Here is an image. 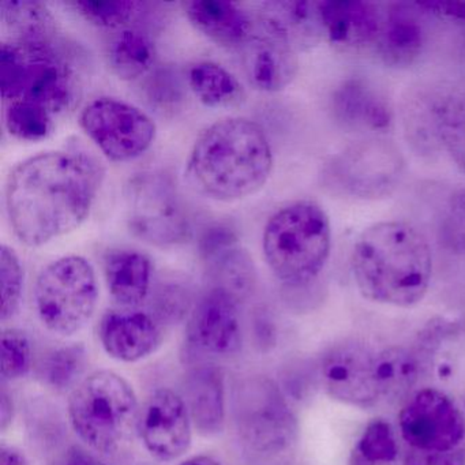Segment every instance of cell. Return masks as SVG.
<instances>
[{
  "instance_id": "obj_32",
  "label": "cell",
  "mask_w": 465,
  "mask_h": 465,
  "mask_svg": "<svg viewBox=\"0 0 465 465\" xmlns=\"http://www.w3.org/2000/svg\"><path fill=\"white\" fill-rule=\"evenodd\" d=\"M56 119L45 108L31 103L12 102L5 104V126L21 141H40L55 129Z\"/></svg>"
},
{
  "instance_id": "obj_11",
  "label": "cell",
  "mask_w": 465,
  "mask_h": 465,
  "mask_svg": "<svg viewBox=\"0 0 465 465\" xmlns=\"http://www.w3.org/2000/svg\"><path fill=\"white\" fill-rule=\"evenodd\" d=\"M402 173L399 152L386 141H361L336 154L323 178L331 189L356 198L391 194Z\"/></svg>"
},
{
  "instance_id": "obj_20",
  "label": "cell",
  "mask_w": 465,
  "mask_h": 465,
  "mask_svg": "<svg viewBox=\"0 0 465 465\" xmlns=\"http://www.w3.org/2000/svg\"><path fill=\"white\" fill-rule=\"evenodd\" d=\"M323 32L331 45L363 48L377 43L383 12L377 5L359 0L320 2Z\"/></svg>"
},
{
  "instance_id": "obj_33",
  "label": "cell",
  "mask_w": 465,
  "mask_h": 465,
  "mask_svg": "<svg viewBox=\"0 0 465 465\" xmlns=\"http://www.w3.org/2000/svg\"><path fill=\"white\" fill-rule=\"evenodd\" d=\"M72 6L89 23L119 31L132 26L145 9V5L134 0H85Z\"/></svg>"
},
{
  "instance_id": "obj_40",
  "label": "cell",
  "mask_w": 465,
  "mask_h": 465,
  "mask_svg": "<svg viewBox=\"0 0 465 465\" xmlns=\"http://www.w3.org/2000/svg\"><path fill=\"white\" fill-rule=\"evenodd\" d=\"M402 465H465V443L449 451H424L408 449Z\"/></svg>"
},
{
  "instance_id": "obj_25",
  "label": "cell",
  "mask_w": 465,
  "mask_h": 465,
  "mask_svg": "<svg viewBox=\"0 0 465 465\" xmlns=\"http://www.w3.org/2000/svg\"><path fill=\"white\" fill-rule=\"evenodd\" d=\"M261 13L271 18L298 51L309 50L325 36L320 2L280 0L262 5Z\"/></svg>"
},
{
  "instance_id": "obj_43",
  "label": "cell",
  "mask_w": 465,
  "mask_h": 465,
  "mask_svg": "<svg viewBox=\"0 0 465 465\" xmlns=\"http://www.w3.org/2000/svg\"><path fill=\"white\" fill-rule=\"evenodd\" d=\"M15 419V402H13L12 394L7 391V386L2 382V391H0V430L6 431L12 426Z\"/></svg>"
},
{
  "instance_id": "obj_17",
  "label": "cell",
  "mask_w": 465,
  "mask_h": 465,
  "mask_svg": "<svg viewBox=\"0 0 465 465\" xmlns=\"http://www.w3.org/2000/svg\"><path fill=\"white\" fill-rule=\"evenodd\" d=\"M162 323L152 312L115 309L104 312L99 339L108 356L124 363H135L156 352L163 341Z\"/></svg>"
},
{
  "instance_id": "obj_30",
  "label": "cell",
  "mask_w": 465,
  "mask_h": 465,
  "mask_svg": "<svg viewBox=\"0 0 465 465\" xmlns=\"http://www.w3.org/2000/svg\"><path fill=\"white\" fill-rule=\"evenodd\" d=\"M399 443L391 423L383 419H374L353 446L348 465H383L396 461Z\"/></svg>"
},
{
  "instance_id": "obj_19",
  "label": "cell",
  "mask_w": 465,
  "mask_h": 465,
  "mask_svg": "<svg viewBox=\"0 0 465 465\" xmlns=\"http://www.w3.org/2000/svg\"><path fill=\"white\" fill-rule=\"evenodd\" d=\"M182 389L194 429L203 437L220 434L227 420L223 370L213 363L195 364L184 374Z\"/></svg>"
},
{
  "instance_id": "obj_45",
  "label": "cell",
  "mask_w": 465,
  "mask_h": 465,
  "mask_svg": "<svg viewBox=\"0 0 465 465\" xmlns=\"http://www.w3.org/2000/svg\"><path fill=\"white\" fill-rule=\"evenodd\" d=\"M0 465H29V462L20 449L15 448V446L2 445Z\"/></svg>"
},
{
  "instance_id": "obj_21",
  "label": "cell",
  "mask_w": 465,
  "mask_h": 465,
  "mask_svg": "<svg viewBox=\"0 0 465 465\" xmlns=\"http://www.w3.org/2000/svg\"><path fill=\"white\" fill-rule=\"evenodd\" d=\"M419 10L418 4H397L383 12L375 50L388 66H412L423 53L426 29Z\"/></svg>"
},
{
  "instance_id": "obj_39",
  "label": "cell",
  "mask_w": 465,
  "mask_h": 465,
  "mask_svg": "<svg viewBox=\"0 0 465 465\" xmlns=\"http://www.w3.org/2000/svg\"><path fill=\"white\" fill-rule=\"evenodd\" d=\"M238 235L227 225L216 224L206 228L198 242L201 258L206 262L232 247L239 246Z\"/></svg>"
},
{
  "instance_id": "obj_16",
  "label": "cell",
  "mask_w": 465,
  "mask_h": 465,
  "mask_svg": "<svg viewBox=\"0 0 465 465\" xmlns=\"http://www.w3.org/2000/svg\"><path fill=\"white\" fill-rule=\"evenodd\" d=\"M193 430L189 408L182 394L173 389H157L141 407L138 437L159 461H173L187 453Z\"/></svg>"
},
{
  "instance_id": "obj_31",
  "label": "cell",
  "mask_w": 465,
  "mask_h": 465,
  "mask_svg": "<svg viewBox=\"0 0 465 465\" xmlns=\"http://www.w3.org/2000/svg\"><path fill=\"white\" fill-rule=\"evenodd\" d=\"M209 273L216 280V287L224 288L236 298L249 295L255 282L252 258L236 246L206 262Z\"/></svg>"
},
{
  "instance_id": "obj_8",
  "label": "cell",
  "mask_w": 465,
  "mask_h": 465,
  "mask_svg": "<svg viewBox=\"0 0 465 465\" xmlns=\"http://www.w3.org/2000/svg\"><path fill=\"white\" fill-rule=\"evenodd\" d=\"M99 285L94 266L80 255H67L43 269L35 285L37 317L62 337L83 331L96 312Z\"/></svg>"
},
{
  "instance_id": "obj_37",
  "label": "cell",
  "mask_w": 465,
  "mask_h": 465,
  "mask_svg": "<svg viewBox=\"0 0 465 465\" xmlns=\"http://www.w3.org/2000/svg\"><path fill=\"white\" fill-rule=\"evenodd\" d=\"M192 310V293L182 282H170L160 285L152 301V314L162 325L179 322Z\"/></svg>"
},
{
  "instance_id": "obj_22",
  "label": "cell",
  "mask_w": 465,
  "mask_h": 465,
  "mask_svg": "<svg viewBox=\"0 0 465 465\" xmlns=\"http://www.w3.org/2000/svg\"><path fill=\"white\" fill-rule=\"evenodd\" d=\"M105 282L114 301L124 309H137L151 292L152 262L143 252L111 250L104 257Z\"/></svg>"
},
{
  "instance_id": "obj_35",
  "label": "cell",
  "mask_w": 465,
  "mask_h": 465,
  "mask_svg": "<svg viewBox=\"0 0 465 465\" xmlns=\"http://www.w3.org/2000/svg\"><path fill=\"white\" fill-rule=\"evenodd\" d=\"M2 347V382H13L28 377L34 366L31 337L17 328L5 329L0 337Z\"/></svg>"
},
{
  "instance_id": "obj_2",
  "label": "cell",
  "mask_w": 465,
  "mask_h": 465,
  "mask_svg": "<svg viewBox=\"0 0 465 465\" xmlns=\"http://www.w3.org/2000/svg\"><path fill=\"white\" fill-rule=\"evenodd\" d=\"M352 273L363 298L372 303L412 307L430 288L432 254L427 239L405 222L367 228L353 246Z\"/></svg>"
},
{
  "instance_id": "obj_12",
  "label": "cell",
  "mask_w": 465,
  "mask_h": 465,
  "mask_svg": "<svg viewBox=\"0 0 465 465\" xmlns=\"http://www.w3.org/2000/svg\"><path fill=\"white\" fill-rule=\"evenodd\" d=\"M399 429L410 449L449 451L465 443V415L443 391L424 388L411 394L399 413Z\"/></svg>"
},
{
  "instance_id": "obj_4",
  "label": "cell",
  "mask_w": 465,
  "mask_h": 465,
  "mask_svg": "<svg viewBox=\"0 0 465 465\" xmlns=\"http://www.w3.org/2000/svg\"><path fill=\"white\" fill-rule=\"evenodd\" d=\"M0 88L4 104L31 103L58 121L77 104L83 81L77 64L59 42L23 45L2 42Z\"/></svg>"
},
{
  "instance_id": "obj_24",
  "label": "cell",
  "mask_w": 465,
  "mask_h": 465,
  "mask_svg": "<svg viewBox=\"0 0 465 465\" xmlns=\"http://www.w3.org/2000/svg\"><path fill=\"white\" fill-rule=\"evenodd\" d=\"M0 20L6 42L23 45H45L58 42L55 18L45 5L35 0H5Z\"/></svg>"
},
{
  "instance_id": "obj_10",
  "label": "cell",
  "mask_w": 465,
  "mask_h": 465,
  "mask_svg": "<svg viewBox=\"0 0 465 465\" xmlns=\"http://www.w3.org/2000/svg\"><path fill=\"white\" fill-rule=\"evenodd\" d=\"M80 124L97 148L114 162H129L143 156L156 138V124L135 105L114 97L89 103L80 115Z\"/></svg>"
},
{
  "instance_id": "obj_23",
  "label": "cell",
  "mask_w": 465,
  "mask_h": 465,
  "mask_svg": "<svg viewBox=\"0 0 465 465\" xmlns=\"http://www.w3.org/2000/svg\"><path fill=\"white\" fill-rule=\"evenodd\" d=\"M184 10L198 31L216 45L232 50L243 45L252 26V15L230 2L195 0L184 4Z\"/></svg>"
},
{
  "instance_id": "obj_3",
  "label": "cell",
  "mask_w": 465,
  "mask_h": 465,
  "mask_svg": "<svg viewBox=\"0 0 465 465\" xmlns=\"http://www.w3.org/2000/svg\"><path fill=\"white\" fill-rule=\"evenodd\" d=\"M273 168V153L257 122L225 118L201 133L187 160L193 186L212 200L231 203L260 192Z\"/></svg>"
},
{
  "instance_id": "obj_46",
  "label": "cell",
  "mask_w": 465,
  "mask_h": 465,
  "mask_svg": "<svg viewBox=\"0 0 465 465\" xmlns=\"http://www.w3.org/2000/svg\"><path fill=\"white\" fill-rule=\"evenodd\" d=\"M179 465H223L219 460L214 459L212 456H206V454H200V456L190 457L186 461L182 462Z\"/></svg>"
},
{
  "instance_id": "obj_13",
  "label": "cell",
  "mask_w": 465,
  "mask_h": 465,
  "mask_svg": "<svg viewBox=\"0 0 465 465\" xmlns=\"http://www.w3.org/2000/svg\"><path fill=\"white\" fill-rule=\"evenodd\" d=\"M377 352L359 340L333 345L320 364V381L334 401L359 410L377 407L381 397L377 375Z\"/></svg>"
},
{
  "instance_id": "obj_27",
  "label": "cell",
  "mask_w": 465,
  "mask_h": 465,
  "mask_svg": "<svg viewBox=\"0 0 465 465\" xmlns=\"http://www.w3.org/2000/svg\"><path fill=\"white\" fill-rule=\"evenodd\" d=\"M420 359L415 351L388 347L377 352V375L381 397L385 401H405L420 378Z\"/></svg>"
},
{
  "instance_id": "obj_18",
  "label": "cell",
  "mask_w": 465,
  "mask_h": 465,
  "mask_svg": "<svg viewBox=\"0 0 465 465\" xmlns=\"http://www.w3.org/2000/svg\"><path fill=\"white\" fill-rule=\"evenodd\" d=\"M334 121L352 133H385L393 124V108L382 89L364 78L344 81L331 96Z\"/></svg>"
},
{
  "instance_id": "obj_44",
  "label": "cell",
  "mask_w": 465,
  "mask_h": 465,
  "mask_svg": "<svg viewBox=\"0 0 465 465\" xmlns=\"http://www.w3.org/2000/svg\"><path fill=\"white\" fill-rule=\"evenodd\" d=\"M255 339H257V344H260L261 347H266V345H272L274 342V333L273 326L269 323V321L266 320L265 317H257L255 320Z\"/></svg>"
},
{
  "instance_id": "obj_1",
  "label": "cell",
  "mask_w": 465,
  "mask_h": 465,
  "mask_svg": "<svg viewBox=\"0 0 465 465\" xmlns=\"http://www.w3.org/2000/svg\"><path fill=\"white\" fill-rule=\"evenodd\" d=\"M103 176L102 165L83 152H45L15 165L5 190L15 236L39 247L77 230L91 213Z\"/></svg>"
},
{
  "instance_id": "obj_9",
  "label": "cell",
  "mask_w": 465,
  "mask_h": 465,
  "mask_svg": "<svg viewBox=\"0 0 465 465\" xmlns=\"http://www.w3.org/2000/svg\"><path fill=\"white\" fill-rule=\"evenodd\" d=\"M126 222L130 231L146 243L173 247L192 236V219L173 176L145 171L127 182L124 189Z\"/></svg>"
},
{
  "instance_id": "obj_26",
  "label": "cell",
  "mask_w": 465,
  "mask_h": 465,
  "mask_svg": "<svg viewBox=\"0 0 465 465\" xmlns=\"http://www.w3.org/2000/svg\"><path fill=\"white\" fill-rule=\"evenodd\" d=\"M107 56L111 69L119 78L135 81L153 72L157 51L148 32L129 26L116 32L111 39Z\"/></svg>"
},
{
  "instance_id": "obj_14",
  "label": "cell",
  "mask_w": 465,
  "mask_h": 465,
  "mask_svg": "<svg viewBox=\"0 0 465 465\" xmlns=\"http://www.w3.org/2000/svg\"><path fill=\"white\" fill-rule=\"evenodd\" d=\"M236 51L247 80L260 91H282L298 74V50L263 13L252 15L249 36Z\"/></svg>"
},
{
  "instance_id": "obj_15",
  "label": "cell",
  "mask_w": 465,
  "mask_h": 465,
  "mask_svg": "<svg viewBox=\"0 0 465 465\" xmlns=\"http://www.w3.org/2000/svg\"><path fill=\"white\" fill-rule=\"evenodd\" d=\"M243 341L239 299L224 288L206 291L190 312L186 328L187 350L192 355L230 358Z\"/></svg>"
},
{
  "instance_id": "obj_29",
  "label": "cell",
  "mask_w": 465,
  "mask_h": 465,
  "mask_svg": "<svg viewBox=\"0 0 465 465\" xmlns=\"http://www.w3.org/2000/svg\"><path fill=\"white\" fill-rule=\"evenodd\" d=\"M88 364V352L83 344H64L50 348L37 363V377L47 388L56 391H73Z\"/></svg>"
},
{
  "instance_id": "obj_38",
  "label": "cell",
  "mask_w": 465,
  "mask_h": 465,
  "mask_svg": "<svg viewBox=\"0 0 465 465\" xmlns=\"http://www.w3.org/2000/svg\"><path fill=\"white\" fill-rule=\"evenodd\" d=\"M146 97L153 107L162 111L178 108L183 99V86L173 69H156L149 74Z\"/></svg>"
},
{
  "instance_id": "obj_6",
  "label": "cell",
  "mask_w": 465,
  "mask_h": 465,
  "mask_svg": "<svg viewBox=\"0 0 465 465\" xmlns=\"http://www.w3.org/2000/svg\"><path fill=\"white\" fill-rule=\"evenodd\" d=\"M262 249L269 269L280 282L307 284L323 271L331 257V220L317 203H291L266 223Z\"/></svg>"
},
{
  "instance_id": "obj_28",
  "label": "cell",
  "mask_w": 465,
  "mask_h": 465,
  "mask_svg": "<svg viewBox=\"0 0 465 465\" xmlns=\"http://www.w3.org/2000/svg\"><path fill=\"white\" fill-rule=\"evenodd\" d=\"M187 84L195 96L212 108H230L241 104L244 91L227 69L214 62H198L187 74Z\"/></svg>"
},
{
  "instance_id": "obj_36",
  "label": "cell",
  "mask_w": 465,
  "mask_h": 465,
  "mask_svg": "<svg viewBox=\"0 0 465 465\" xmlns=\"http://www.w3.org/2000/svg\"><path fill=\"white\" fill-rule=\"evenodd\" d=\"M0 284H2V321L12 320L23 299L24 272L15 250L4 244L0 249Z\"/></svg>"
},
{
  "instance_id": "obj_47",
  "label": "cell",
  "mask_w": 465,
  "mask_h": 465,
  "mask_svg": "<svg viewBox=\"0 0 465 465\" xmlns=\"http://www.w3.org/2000/svg\"><path fill=\"white\" fill-rule=\"evenodd\" d=\"M456 211L460 216L464 217L465 219V194L462 193L461 195H459L456 200Z\"/></svg>"
},
{
  "instance_id": "obj_34",
  "label": "cell",
  "mask_w": 465,
  "mask_h": 465,
  "mask_svg": "<svg viewBox=\"0 0 465 465\" xmlns=\"http://www.w3.org/2000/svg\"><path fill=\"white\" fill-rule=\"evenodd\" d=\"M438 137L457 165L465 171V103L460 100L440 103L434 110Z\"/></svg>"
},
{
  "instance_id": "obj_42",
  "label": "cell",
  "mask_w": 465,
  "mask_h": 465,
  "mask_svg": "<svg viewBox=\"0 0 465 465\" xmlns=\"http://www.w3.org/2000/svg\"><path fill=\"white\" fill-rule=\"evenodd\" d=\"M420 6L424 12L432 13L440 17L465 21V4L461 2H432V4H421Z\"/></svg>"
},
{
  "instance_id": "obj_5",
  "label": "cell",
  "mask_w": 465,
  "mask_h": 465,
  "mask_svg": "<svg viewBox=\"0 0 465 465\" xmlns=\"http://www.w3.org/2000/svg\"><path fill=\"white\" fill-rule=\"evenodd\" d=\"M140 404L126 378L100 370L84 378L69 397L67 412L77 437L91 450L118 456L138 435Z\"/></svg>"
},
{
  "instance_id": "obj_41",
  "label": "cell",
  "mask_w": 465,
  "mask_h": 465,
  "mask_svg": "<svg viewBox=\"0 0 465 465\" xmlns=\"http://www.w3.org/2000/svg\"><path fill=\"white\" fill-rule=\"evenodd\" d=\"M51 465H104V462L80 446H70L59 453Z\"/></svg>"
},
{
  "instance_id": "obj_7",
  "label": "cell",
  "mask_w": 465,
  "mask_h": 465,
  "mask_svg": "<svg viewBox=\"0 0 465 465\" xmlns=\"http://www.w3.org/2000/svg\"><path fill=\"white\" fill-rule=\"evenodd\" d=\"M231 407L236 435L249 453L277 459L298 442V419L284 391L272 378H243L233 389Z\"/></svg>"
}]
</instances>
